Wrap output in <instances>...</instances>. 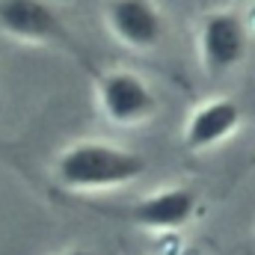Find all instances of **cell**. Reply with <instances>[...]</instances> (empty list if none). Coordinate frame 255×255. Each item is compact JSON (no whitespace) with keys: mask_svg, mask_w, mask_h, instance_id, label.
Segmentation results:
<instances>
[{"mask_svg":"<svg viewBox=\"0 0 255 255\" xmlns=\"http://www.w3.org/2000/svg\"><path fill=\"white\" fill-rule=\"evenodd\" d=\"M148 160L125 142L107 136H80L51 157V184L74 199H104L145 178Z\"/></svg>","mask_w":255,"mask_h":255,"instance_id":"cell-1","label":"cell"},{"mask_svg":"<svg viewBox=\"0 0 255 255\" xmlns=\"http://www.w3.org/2000/svg\"><path fill=\"white\" fill-rule=\"evenodd\" d=\"M74 205L86 208L89 214L125 223L130 229L151 232V235H178L190 229L202 214V196L187 184H166L157 190H148L142 196H130L113 202L104 199H74Z\"/></svg>","mask_w":255,"mask_h":255,"instance_id":"cell-2","label":"cell"},{"mask_svg":"<svg viewBox=\"0 0 255 255\" xmlns=\"http://www.w3.org/2000/svg\"><path fill=\"white\" fill-rule=\"evenodd\" d=\"M0 36L30 48H51L86 63L83 45L54 0H0Z\"/></svg>","mask_w":255,"mask_h":255,"instance_id":"cell-3","label":"cell"},{"mask_svg":"<svg viewBox=\"0 0 255 255\" xmlns=\"http://www.w3.org/2000/svg\"><path fill=\"white\" fill-rule=\"evenodd\" d=\"M92 101L98 116L113 128H142L160 110V95L151 80L128 65L92 71Z\"/></svg>","mask_w":255,"mask_h":255,"instance_id":"cell-4","label":"cell"},{"mask_svg":"<svg viewBox=\"0 0 255 255\" xmlns=\"http://www.w3.org/2000/svg\"><path fill=\"white\" fill-rule=\"evenodd\" d=\"M253 45V27L247 15L235 6L211 9L196 27V57L205 74L223 77L247 63Z\"/></svg>","mask_w":255,"mask_h":255,"instance_id":"cell-5","label":"cell"},{"mask_svg":"<svg viewBox=\"0 0 255 255\" xmlns=\"http://www.w3.org/2000/svg\"><path fill=\"white\" fill-rule=\"evenodd\" d=\"M101 21L113 42L133 54H151L169 36V18L157 0H104Z\"/></svg>","mask_w":255,"mask_h":255,"instance_id":"cell-6","label":"cell"},{"mask_svg":"<svg viewBox=\"0 0 255 255\" xmlns=\"http://www.w3.org/2000/svg\"><path fill=\"white\" fill-rule=\"evenodd\" d=\"M244 128V107L232 95H208L193 104L181 125V142L190 154H208L226 145Z\"/></svg>","mask_w":255,"mask_h":255,"instance_id":"cell-7","label":"cell"},{"mask_svg":"<svg viewBox=\"0 0 255 255\" xmlns=\"http://www.w3.org/2000/svg\"><path fill=\"white\" fill-rule=\"evenodd\" d=\"M57 255H95L92 250H86V247H68V250H63V253Z\"/></svg>","mask_w":255,"mask_h":255,"instance_id":"cell-8","label":"cell"}]
</instances>
